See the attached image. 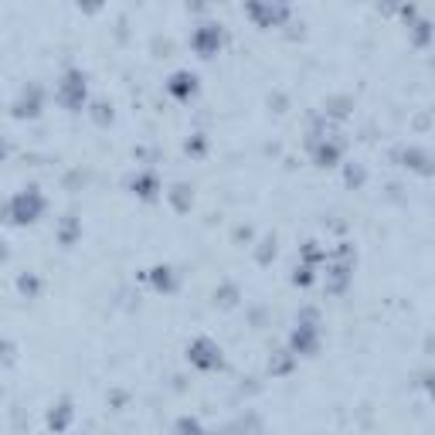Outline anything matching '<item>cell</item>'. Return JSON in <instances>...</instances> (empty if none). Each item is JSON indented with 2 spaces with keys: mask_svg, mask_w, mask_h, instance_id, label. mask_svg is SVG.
Here are the masks:
<instances>
[{
  "mask_svg": "<svg viewBox=\"0 0 435 435\" xmlns=\"http://www.w3.org/2000/svg\"><path fill=\"white\" fill-rule=\"evenodd\" d=\"M41 211H45V198L38 194V187H24L7 201V214L14 225H34L41 218Z\"/></svg>",
  "mask_w": 435,
  "mask_h": 435,
  "instance_id": "1",
  "label": "cell"
},
{
  "mask_svg": "<svg viewBox=\"0 0 435 435\" xmlns=\"http://www.w3.org/2000/svg\"><path fill=\"white\" fill-rule=\"evenodd\" d=\"M58 103L65 105L68 112H78L85 105V75L78 68L65 72V78L58 82Z\"/></svg>",
  "mask_w": 435,
  "mask_h": 435,
  "instance_id": "2",
  "label": "cell"
},
{
  "mask_svg": "<svg viewBox=\"0 0 435 435\" xmlns=\"http://www.w3.org/2000/svg\"><path fill=\"white\" fill-rule=\"evenodd\" d=\"M187 360H191L194 367H201V371H214V367H221V347H218L211 337H198V340H191V347H187Z\"/></svg>",
  "mask_w": 435,
  "mask_h": 435,
  "instance_id": "3",
  "label": "cell"
},
{
  "mask_svg": "<svg viewBox=\"0 0 435 435\" xmlns=\"http://www.w3.org/2000/svg\"><path fill=\"white\" fill-rule=\"evenodd\" d=\"M191 45H194V52L201 54V58H211V54L221 48V27L218 24H201L198 31H194Z\"/></svg>",
  "mask_w": 435,
  "mask_h": 435,
  "instance_id": "4",
  "label": "cell"
},
{
  "mask_svg": "<svg viewBox=\"0 0 435 435\" xmlns=\"http://www.w3.org/2000/svg\"><path fill=\"white\" fill-rule=\"evenodd\" d=\"M167 92L174 96V99H191L194 92H198V75H191V72H174L170 82H167Z\"/></svg>",
  "mask_w": 435,
  "mask_h": 435,
  "instance_id": "5",
  "label": "cell"
},
{
  "mask_svg": "<svg viewBox=\"0 0 435 435\" xmlns=\"http://www.w3.org/2000/svg\"><path fill=\"white\" fill-rule=\"evenodd\" d=\"M316 347H320V333H316V327H313V323H300L296 333H293V351L309 357Z\"/></svg>",
  "mask_w": 435,
  "mask_h": 435,
  "instance_id": "6",
  "label": "cell"
},
{
  "mask_svg": "<svg viewBox=\"0 0 435 435\" xmlns=\"http://www.w3.org/2000/svg\"><path fill=\"white\" fill-rule=\"evenodd\" d=\"M38 112H41V92L31 85V89L21 92V99L14 103V116H17V119H34Z\"/></svg>",
  "mask_w": 435,
  "mask_h": 435,
  "instance_id": "7",
  "label": "cell"
},
{
  "mask_svg": "<svg viewBox=\"0 0 435 435\" xmlns=\"http://www.w3.org/2000/svg\"><path fill=\"white\" fill-rule=\"evenodd\" d=\"M72 401H58V405H52V411H48V425H52L54 432H65L68 429V422H72Z\"/></svg>",
  "mask_w": 435,
  "mask_h": 435,
  "instance_id": "8",
  "label": "cell"
},
{
  "mask_svg": "<svg viewBox=\"0 0 435 435\" xmlns=\"http://www.w3.org/2000/svg\"><path fill=\"white\" fill-rule=\"evenodd\" d=\"M249 14L258 21V27H272L279 17H286V7H262V3H252Z\"/></svg>",
  "mask_w": 435,
  "mask_h": 435,
  "instance_id": "9",
  "label": "cell"
},
{
  "mask_svg": "<svg viewBox=\"0 0 435 435\" xmlns=\"http://www.w3.org/2000/svg\"><path fill=\"white\" fill-rule=\"evenodd\" d=\"M156 191H160V184H156L154 174H140V177H133V194H140L143 201H154Z\"/></svg>",
  "mask_w": 435,
  "mask_h": 435,
  "instance_id": "10",
  "label": "cell"
},
{
  "mask_svg": "<svg viewBox=\"0 0 435 435\" xmlns=\"http://www.w3.org/2000/svg\"><path fill=\"white\" fill-rule=\"evenodd\" d=\"M170 201H174L177 211H187V207L194 205V194H191L187 184H174V187H170Z\"/></svg>",
  "mask_w": 435,
  "mask_h": 435,
  "instance_id": "11",
  "label": "cell"
},
{
  "mask_svg": "<svg viewBox=\"0 0 435 435\" xmlns=\"http://www.w3.org/2000/svg\"><path fill=\"white\" fill-rule=\"evenodd\" d=\"M337 156H340V150H337L333 143H323V147H316L313 160H316V167H333V163H337Z\"/></svg>",
  "mask_w": 435,
  "mask_h": 435,
  "instance_id": "12",
  "label": "cell"
},
{
  "mask_svg": "<svg viewBox=\"0 0 435 435\" xmlns=\"http://www.w3.org/2000/svg\"><path fill=\"white\" fill-rule=\"evenodd\" d=\"M177 435H205V425L198 418L184 415V418H177Z\"/></svg>",
  "mask_w": 435,
  "mask_h": 435,
  "instance_id": "13",
  "label": "cell"
},
{
  "mask_svg": "<svg viewBox=\"0 0 435 435\" xmlns=\"http://www.w3.org/2000/svg\"><path fill=\"white\" fill-rule=\"evenodd\" d=\"M154 286L156 289H163V293H170V289H174V276H170V269H163V265L154 269Z\"/></svg>",
  "mask_w": 435,
  "mask_h": 435,
  "instance_id": "14",
  "label": "cell"
},
{
  "mask_svg": "<svg viewBox=\"0 0 435 435\" xmlns=\"http://www.w3.org/2000/svg\"><path fill=\"white\" fill-rule=\"evenodd\" d=\"M17 289H21V293H27V296H34V293L41 289V279L27 272V276H21V279H17Z\"/></svg>",
  "mask_w": 435,
  "mask_h": 435,
  "instance_id": "15",
  "label": "cell"
},
{
  "mask_svg": "<svg viewBox=\"0 0 435 435\" xmlns=\"http://www.w3.org/2000/svg\"><path fill=\"white\" fill-rule=\"evenodd\" d=\"M235 296H238V293H235L231 286H225L221 293L214 289V307H218V303H221V307H235Z\"/></svg>",
  "mask_w": 435,
  "mask_h": 435,
  "instance_id": "16",
  "label": "cell"
},
{
  "mask_svg": "<svg viewBox=\"0 0 435 435\" xmlns=\"http://www.w3.org/2000/svg\"><path fill=\"white\" fill-rule=\"evenodd\" d=\"M293 282H296V286H309V282H313V265H303V269H296Z\"/></svg>",
  "mask_w": 435,
  "mask_h": 435,
  "instance_id": "17",
  "label": "cell"
},
{
  "mask_svg": "<svg viewBox=\"0 0 435 435\" xmlns=\"http://www.w3.org/2000/svg\"><path fill=\"white\" fill-rule=\"evenodd\" d=\"M269 256H276V242H262V249H258V262H269Z\"/></svg>",
  "mask_w": 435,
  "mask_h": 435,
  "instance_id": "18",
  "label": "cell"
},
{
  "mask_svg": "<svg viewBox=\"0 0 435 435\" xmlns=\"http://www.w3.org/2000/svg\"><path fill=\"white\" fill-rule=\"evenodd\" d=\"M105 109H109V105H105V103H96V119H99L103 126H105V123H109V119H112V112H105Z\"/></svg>",
  "mask_w": 435,
  "mask_h": 435,
  "instance_id": "19",
  "label": "cell"
},
{
  "mask_svg": "<svg viewBox=\"0 0 435 435\" xmlns=\"http://www.w3.org/2000/svg\"><path fill=\"white\" fill-rule=\"evenodd\" d=\"M0 262H7V245L0 242Z\"/></svg>",
  "mask_w": 435,
  "mask_h": 435,
  "instance_id": "20",
  "label": "cell"
},
{
  "mask_svg": "<svg viewBox=\"0 0 435 435\" xmlns=\"http://www.w3.org/2000/svg\"><path fill=\"white\" fill-rule=\"evenodd\" d=\"M7 154V143H3V140H0V156Z\"/></svg>",
  "mask_w": 435,
  "mask_h": 435,
  "instance_id": "21",
  "label": "cell"
}]
</instances>
